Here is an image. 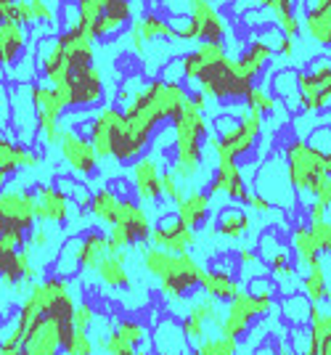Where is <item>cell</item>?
Here are the masks:
<instances>
[{
  "label": "cell",
  "mask_w": 331,
  "mask_h": 355,
  "mask_svg": "<svg viewBox=\"0 0 331 355\" xmlns=\"http://www.w3.org/2000/svg\"><path fill=\"white\" fill-rule=\"evenodd\" d=\"M249 215L239 207H226L220 215H217V234L226 239H241L247 231H249Z\"/></svg>",
  "instance_id": "cell-33"
},
{
  "label": "cell",
  "mask_w": 331,
  "mask_h": 355,
  "mask_svg": "<svg viewBox=\"0 0 331 355\" xmlns=\"http://www.w3.org/2000/svg\"><path fill=\"white\" fill-rule=\"evenodd\" d=\"M120 205H122V196L111 186H101L98 191H93V202H91V212L93 218L104 225H114L117 215H120Z\"/></svg>",
  "instance_id": "cell-30"
},
{
  "label": "cell",
  "mask_w": 331,
  "mask_h": 355,
  "mask_svg": "<svg viewBox=\"0 0 331 355\" xmlns=\"http://www.w3.org/2000/svg\"><path fill=\"white\" fill-rule=\"evenodd\" d=\"M35 167H40V157L32 148L0 135V191H3V186H6L11 173H16V170H35Z\"/></svg>",
  "instance_id": "cell-22"
},
{
  "label": "cell",
  "mask_w": 331,
  "mask_h": 355,
  "mask_svg": "<svg viewBox=\"0 0 331 355\" xmlns=\"http://www.w3.org/2000/svg\"><path fill=\"white\" fill-rule=\"evenodd\" d=\"M149 244L172 252V254H186L196 244V234L188 225H183L178 218H165V220H159V225H154Z\"/></svg>",
  "instance_id": "cell-20"
},
{
  "label": "cell",
  "mask_w": 331,
  "mask_h": 355,
  "mask_svg": "<svg viewBox=\"0 0 331 355\" xmlns=\"http://www.w3.org/2000/svg\"><path fill=\"white\" fill-rule=\"evenodd\" d=\"M286 173H289V183L294 186V191L316 196L318 189L323 186V180L329 178L326 154L310 144H305V141H294L286 148Z\"/></svg>",
  "instance_id": "cell-4"
},
{
  "label": "cell",
  "mask_w": 331,
  "mask_h": 355,
  "mask_svg": "<svg viewBox=\"0 0 331 355\" xmlns=\"http://www.w3.org/2000/svg\"><path fill=\"white\" fill-rule=\"evenodd\" d=\"M48 244H51V234H48V228L40 223V228H32L30 236H27V247H30L32 252L37 250H46Z\"/></svg>",
  "instance_id": "cell-49"
},
{
  "label": "cell",
  "mask_w": 331,
  "mask_h": 355,
  "mask_svg": "<svg viewBox=\"0 0 331 355\" xmlns=\"http://www.w3.org/2000/svg\"><path fill=\"white\" fill-rule=\"evenodd\" d=\"M77 244H80V236L66 239L61 244L59 257H56V266H53V273L61 276V279H75L80 270V257H77Z\"/></svg>",
  "instance_id": "cell-36"
},
{
  "label": "cell",
  "mask_w": 331,
  "mask_h": 355,
  "mask_svg": "<svg viewBox=\"0 0 331 355\" xmlns=\"http://www.w3.org/2000/svg\"><path fill=\"white\" fill-rule=\"evenodd\" d=\"M159 37L162 40H175L178 37V32L172 30V24L165 21V19H159V16H141L130 27V45H133V51L141 59H146V43L159 40Z\"/></svg>",
  "instance_id": "cell-21"
},
{
  "label": "cell",
  "mask_w": 331,
  "mask_h": 355,
  "mask_svg": "<svg viewBox=\"0 0 331 355\" xmlns=\"http://www.w3.org/2000/svg\"><path fill=\"white\" fill-rule=\"evenodd\" d=\"M307 218H310V223H313V220H326V207H323V205H318V202H313V205H310V215H307Z\"/></svg>",
  "instance_id": "cell-54"
},
{
  "label": "cell",
  "mask_w": 331,
  "mask_h": 355,
  "mask_svg": "<svg viewBox=\"0 0 331 355\" xmlns=\"http://www.w3.org/2000/svg\"><path fill=\"white\" fill-rule=\"evenodd\" d=\"M316 202L318 205H323V207H331V175L326 178V180H323V186L318 189Z\"/></svg>",
  "instance_id": "cell-51"
},
{
  "label": "cell",
  "mask_w": 331,
  "mask_h": 355,
  "mask_svg": "<svg viewBox=\"0 0 331 355\" xmlns=\"http://www.w3.org/2000/svg\"><path fill=\"white\" fill-rule=\"evenodd\" d=\"M72 331V315H43L24 329L21 355H64Z\"/></svg>",
  "instance_id": "cell-5"
},
{
  "label": "cell",
  "mask_w": 331,
  "mask_h": 355,
  "mask_svg": "<svg viewBox=\"0 0 331 355\" xmlns=\"http://www.w3.org/2000/svg\"><path fill=\"white\" fill-rule=\"evenodd\" d=\"M61 159L66 162V167L75 173L77 178H96L98 175V151L93 146L91 138H85L77 130H64L61 135Z\"/></svg>",
  "instance_id": "cell-16"
},
{
  "label": "cell",
  "mask_w": 331,
  "mask_h": 355,
  "mask_svg": "<svg viewBox=\"0 0 331 355\" xmlns=\"http://www.w3.org/2000/svg\"><path fill=\"white\" fill-rule=\"evenodd\" d=\"M220 324H223V311H220V302H215L210 297H194L186 311L181 315V329L186 334V340L191 347H199L202 342L210 337L212 329L220 331Z\"/></svg>",
  "instance_id": "cell-13"
},
{
  "label": "cell",
  "mask_w": 331,
  "mask_h": 355,
  "mask_svg": "<svg viewBox=\"0 0 331 355\" xmlns=\"http://www.w3.org/2000/svg\"><path fill=\"white\" fill-rule=\"evenodd\" d=\"M37 196V220L40 223H53V225H64V223L72 220L75 215V205L66 193L61 191L59 186H37L35 189Z\"/></svg>",
  "instance_id": "cell-19"
},
{
  "label": "cell",
  "mask_w": 331,
  "mask_h": 355,
  "mask_svg": "<svg viewBox=\"0 0 331 355\" xmlns=\"http://www.w3.org/2000/svg\"><path fill=\"white\" fill-rule=\"evenodd\" d=\"M202 292L210 297V300H215V302H233L236 297L244 292L241 289L239 279L231 273V270H223V268H212V270H207L204 268V276H202Z\"/></svg>",
  "instance_id": "cell-25"
},
{
  "label": "cell",
  "mask_w": 331,
  "mask_h": 355,
  "mask_svg": "<svg viewBox=\"0 0 331 355\" xmlns=\"http://www.w3.org/2000/svg\"><path fill=\"white\" fill-rule=\"evenodd\" d=\"M162 167L154 154H143L133 162V189H136L138 205H154L162 199Z\"/></svg>",
  "instance_id": "cell-18"
},
{
  "label": "cell",
  "mask_w": 331,
  "mask_h": 355,
  "mask_svg": "<svg viewBox=\"0 0 331 355\" xmlns=\"http://www.w3.org/2000/svg\"><path fill=\"white\" fill-rule=\"evenodd\" d=\"M310 231L318 244L321 254H331V223L329 220H313L310 223Z\"/></svg>",
  "instance_id": "cell-46"
},
{
  "label": "cell",
  "mask_w": 331,
  "mask_h": 355,
  "mask_svg": "<svg viewBox=\"0 0 331 355\" xmlns=\"http://www.w3.org/2000/svg\"><path fill=\"white\" fill-rule=\"evenodd\" d=\"M98 324V311L88 300H77L75 313H72V326L80 331H93V326Z\"/></svg>",
  "instance_id": "cell-42"
},
{
  "label": "cell",
  "mask_w": 331,
  "mask_h": 355,
  "mask_svg": "<svg viewBox=\"0 0 331 355\" xmlns=\"http://www.w3.org/2000/svg\"><path fill=\"white\" fill-rule=\"evenodd\" d=\"M210 207H212V196L207 191H186L175 202V218L188 225L191 231L202 228L207 218H210Z\"/></svg>",
  "instance_id": "cell-26"
},
{
  "label": "cell",
  "mask_w": 331,
  "mask_h": 355,
  "mask_svg": "<svg viewBox=\"0 0 331 355\" xmlns=\"http://www.w3.org/2000/svg\"><path fill=\"white\" fill-rule=\"evenodd\" d=\"M302 106L307 112H323L331 106V61L321 64L316 72L297 74Z\"/></svg>",
  "instance_id": "cell-17"
},
{
  "label": "cell",
  "mask_w": 331,
  "mask_h": 355,
  "mask_svg": "<svg viewBox=\"0 0 331 355\" xmlns=\"http://www.w3.org/2000/svg\"><path fill=\"white\" fill-rule=\"evenodd\" d=\"M154 355H156V353H154Z\"/></svg>",
  "instance_id": "cell-59"
},
{
  "label": "cell",
  "mask_w": 331,
  "mask_h": 355,
  "mask_svg": "<svg viewBox=\"0 0 331 355\" xmlns=\"http://www.w3.org/2000/svg\"><path fill=\"white\" fill-rule=\"evenodd\" d=\"M215 130H217V141L239 159L247 151H252L255 141L260 138V130H262V114L252 112L249 106H241L239 119H231L228 114H220L215 117Z\"/></svg>",
  "instance_id": "cell-7"
},
{
  "label": "cell",
  "mask_w": 331,
  "mask_h": 355,
  "mask_svg": "<svg viewBox=\"0 0 331 355\" xmlns=\"http://www.w3.org/2000/svg\"><path fill=\"white\" fill-rule=\"evenodd\" d=\"M120 0H77V14H80V30L93 32L96 21Z\"/></svg>",
  "instance_id": "cell-38"
},
{
  "label": "cell",
  "mask_w": 331,
  "mask_h": 355,
  "mask_svg": "<svg viewBox=\"0 0 331 355\" xmlns=\"http://www.w3.org/2000/svg\"><path fill=\"white\" fill-rule=\"evenodd\" d=\"M244 205H249V207L255 209V212H260V215H265V212H271L273 209V202L271 199H265L262 193H249Z\"/></svg>",
  "instance_id": "cell-50"
},
{
  "label": "cell",
  "mask_w": 331,
  "mask_h": 355,
  "mask_svg": "<svg viewBox=\"0 0 331 355\" xmlns=\"http://www.w3.org/2000/svg\"><path fill=\"white\" fill-rule=\"evenodd\" d=\"M151 347L156 355H186L191 345L186 340L181 324L175 318L165 315L151 329Z\"/></svg>",
  "instance_id": "cell-24"
},
{
  "label": "cell",
  "mask_w": 331,
  "mask_h": 355,
  "mask_svg": "<svg viewBox=\"0 0 331 355\" xmlns=\"http://www.w3.org/2000/svg\"><path fill=\"white\" fill-rule=\"evenodd\" d=\"M223 59H226L223 43H199V48H196L194 53H188V56L181 59L183 80H199L207 67H212V64H217V61Z\"/></svg>",
  "instance_id": "cell-29"
},
{
  "label": "cell",
  "mask_w": 331,
  "mask_h": 355,
  "mask_svg": "<svg viewBox=\"0 0 331 355\" xmlns=\"http://www.w3.org/2000/svg\"><path fill=\"white\" fill-rule=\"evenodd\" d=\"M247 106L257 112V114H271L273 109H276V98H273L268 90L262 88H252L247 93Z\"/></svg>",
  "instance_id": "cell-45"
},
{
  "label": "cell",
  "mask_w": 331,
  "mask_h": 355,
  "mask_svg": "<svg viewBox=\"0 0 331 355\" xmlns=\"http://www.w3.org/2000/svg\"><path fill=\"white\" fill-rule=\"evenodd\" d=\"M207 96L194 93L188 96V101L183 104L181 114L172 119V133H175V162L172 173L181 183H188L199 175L202 170V144L210 138L207 135Z\"/></svg>",
  "instance_id": "cell-2"
},
{
  "label": "cell",
  "mask_w": 331,
  "mask_h": 355,
  "mask_svg": "<svg viewBox=\"0 0 331 355\" xmlns=\"http://www.w3.org/2000/svg\"><path fill=\"white\" fill-rule=\"evenodd\" d=\"M30 11H32V24H53L56 14L51 8V3L46 0H30Z\"/></svg>",
  "instance_id": "cell-47"
},
{
  "label": "cell",
  "mask_w": 331,
  "mask_h": 355,
  "mask_svg": "<svg viewBox=\"0 0 331 355\" xmlns=\"http://www.w3.org/2000/svg\"><path fill=\"white\" fill-rule=\"evenodd\" d=\"M191 355H239V342L228 340L223 334L217 337H207L199 347H194Z\"/></svg>",
  "instance_id": "cell-40"
},
{
  "label": "cell",
  "mask_w": 331,
  "mask_h": 355,
  "mask_svg": "<svg viewBox=\"0 0 331 355\" xmlns=\"http://www.w3.org/2000/svg\"><path fill=\"white\" fill-rule=\"evenodd\" d=\"M93 276L109 292H125V289H130L133 286V276L127 270V250L111 252L109 257H104L101 266L93 270Z\"/></svg>",
  "instance_id": "cell-23"
},
{
  "label": "cell",
  "mask_w": 331,
  "mask_h": 355,
  "mask_svg": "<svg viewBox=\"0 0 331 355\" xmlns=\"http://www.w3.org/2000/svg\"><path fill=\"white\" fill-rule=\"evenodd\" d=\"M292 247H294V254H297V263L305 268H313L318 260V244L316 239H313V231H310V225H294L292 228Z\"/></svg>",
  "instance_id": "cell-31"
},
{
  "label": "cell",
  "mask_w": 331,
  "mask_h": 355,
  "mask_svg": "<svg viewBox=\"0 0 331 355\" xmlns=\"http://www.w3.org/2000/svg\"><path fill=\"white\" fill-rule=\"evenodd\" d=\"M127 19H130V3H127V0L114 3V6L96 21V27H93V32H91L93 40H101V37L114 35L117 30H122V24H127Z\"/></svg>",
  "instance_id": "cell-32"
},
{
  "label": "cell",
  "mask_w": 331,
  "mask_h": 355,
  "mask_svg": "<svg viewBox=\"0 0 331 355\" xmlns=\"http://www.w3.org/2000/svg\"><path fill=\"white\" fill-rule=\"evenodd\" d=\"M326 173H329V175H331V151H329V154H326Z\"/></svg>",
  "instance_id": "cell-55"
},
{
  "label": "cell",
  "mask_w": 331,
  "mask_h": 355,
  "mask_svg": "<svg viewBox=\"0 0 331 355\" xmlns=\"http://www.w3.org/2000/svg\"><path fill=\"white\" fill-rule=\"evenodd\" d=\"M98 347L106 355H125V353H141V350H154L151 347V329L136 315H122L114 318V324L109 331H101L98 337Z\"/></svg>",
  "instance_id": "cell-10"
},
{
  "label": "cell",
  "mask_w": 331,
  "mask_h": 355,
  "mask_svg": "<svg viewBox=\"0 0 331 355\" xmlns=\"http://www.w3.org/2000/svg\"><path fill=\"white\" fill-rule=\"evenodd\" d=\"M75 305L77 300L72 295V282L51 273V276L35 282L27 289V295L21 297V302H19V311H16L14 321L19 324L21 337H24V329L32 321H37L43 315H72Z\"/></svg>",
  "instance_id": "cell-3"
},
{
  "label": "cell",
  "mask_w": 331,
  "mask_h": 355,
  "mask_svg": "<svg viewBox=\"0 0 331 355\" xmlns=\"http://www.w3.org/2000/svg\"><path fill=\"white\" fill-rule=\"evenodd\" d=\"M125 355H154V350H141V353H125Z\"/></svg>",
  "instance_id": "cell-56"
},
{
  "label": "cell",
  "mask_w": 331,
  "mask_h": 355,
  "mask_svg": "<svg viewBox=\"0 0 331 355\" xmlns=\"http://www.w3.org/2000/svg\"><path fill=\"white\" fill-rule=\"evenodd\" d=\"M138 254H141L143 270L151 279H156L159 295L170 305H181L186 297H191L196 289H202L204 268L199 266L188 252L186 254H172V252L151 247V244H141Z\"/></svg>",
  "instance_id": "cell-1"
},
{
  "label": "cell",
  "mask_w": 331,
  "mask_h": 355,
  "mask_svg": "<svg viewBox=\"0 0 331 355\" xmlns=\"http://www.w3.org/2000/svg\"><path fill=\"white\" fill-rule=\"evenodd\" d=\"M21 329L14 318L0 329V355H21Z\"/></svg>",
  "instance_id": "cell-41"
},
{
  "label": "cell",
  "mask_w": 331,
  "mask_h": 355,
  "mask_svg": "<svg viewBox=\"0 0 331 355\" xmlns=\"http://www.w3.org/2000/svg\"><path fill=\"white\" fill-rule=\"evenodd\" d=\"M305 297L310 300V305H321V302H326V297H329V284H326V270L321 263H316L313 268H307V276H305Z\"/></svg>",
  "instance_id": "cell-37"
},
{
  "label": "cell",
  "mask_w": 331,
  "mask_h": 355,
  "mask_svg": "<svg viewBox=\"0 0 331 355\" xmlns=\"http://www.w3.org/2000/svg\"><path fill=\"white\" fill-rule=\"evenodd\" d=\"M196 83H199V88L207 98H217V101L247 98V93L252 90V83L239 69V59H228V56L207 67Z\"/></svg>",
  "instance_id": "cell-9"
},
{
  "label": "cell",
  "mask_w": 331,
  "mask_h": 355,
  "mask_svg": "<svg viewBox=\"0 0 331 355\" xmlns=\"http://www.w3.org/2000/svg\"><path fill=\"white\" fill-rule=\"evenodd\" d=\"M151 231H154V225H151L143 205H138V202L125 196L120 205V215H117V220L109 228L106 236H109L111 250L120 252V250H127V247L149 244Z\"/></svg>",
  "instance_id": "cell-8"
},
{
  "label": "cell",
  "mask_w": 331,
  "mask_h": 355,
  "mask_svg": "<svg viewBox=\"0 0 331 355\" xmlns=\"http://www.w3.org/2000/svg\"><path fill=\"white\" fill-rule=\"evenodd\" d=\"M276 21L281 24V30L286 32V37H294L300 32V24H297V16H294V3L292 0H273L271 6Z\"/></svg>",
  "instance_id": "cell-39"
},
{
  "label": "cell",
  "mask_w": 331,
  "mask_h": 355,
  "mask_svg": "<svg viewBox=\"0 0 331 355\" xmlns=\"http://www.w3.org/2000/svg\"><path fill=\"white\" fill-rule=\"evenodd\" d=\"M271 311H273V295H255V292L244 289L233 302H228L226 313H223V324H220L217 334H223L228 340L241 342L252 331V326L260 318H265Z\"/></svg>",
  "instance_id": "cell-6"
},
{
  "label": "cell",
  "mask_w": 331,
  "mask_h": 355,
  "mask_svg": "<svg viewBox=\"0 0 331 355\" xmlns=\"http://www.w3.org/2000/svg\"><path fill=\"white\" fill-rule=\"evenodd\" d=\"M307 32L318 43L331 45V3H316L307 14Z\"/></svg>",
  "instance_id": "cell-35"
},
{
  "label": "cell",
  "mask_w": 331,
  "mask_h": 355,
  "mask_svg": "<svg viewBox=\"0 0 331 355\" xmlns=\"http://www.w3.org/2000/svg\"><path fill=\"white\" fill-rule=\"evenodd\" d=\"M183 193L186 191L181 189V180L175 178V173H172V170H165V173H162V196L170 199V202H178Z\"/></svg>",
  "instance_id": "cell-48"
},
{
  "label": "cell",
  "mask_w": 331,
  "mask_h": 355,
  "mask_svg": "<svg viewBox=\"0 0 331 355\" xmlns=\"http://www.w3.org/2000/svg\"><path fill=\"white\" fill-rule=\"evenodd\" d=\"M111 244H109V236L101 234V231H88L85 236H80V244H77V257H80V270L82 273H91L101 266V260L111 254Z\"/></svg>",
  "instance_id": "cell-28"
},
{
  "label": "cell",
  "mask_w": 331,
  "mask_h": 355,
  "mask_svg": "<svg viewBox=\"0 0 331 355\" xmlns=\"http://www.w3.org/2000/svg\"><path fill=\"white\" fill-rule=\"evenodd\" d=\"M96 350H98V342L93 340L91 331H80V329H75L72 337H69V342H66L64 355H96Z\"/></svg>",
  "instance_id": "cell-43"
},
{
  "label": "cell",
  "mask_w": 331,
  "mask_h": 355,
  "mask_svg": "<svg viewBox=\"0 0 331 355\" xmlns=\"http://www.w3.org/2000/svg\"><path fill=\"white\" fill-rule=\"evenodd\" d=\"M27 48V32L24 24H19L14 19H0V64L6 69L16 67V61L21 59Z\"/></svg>",
  "instance_id": "cell-27"
},
{
  "label": "cell",
  "mask_w": 331,
  "mask_h": 355,
  "mask_svg": "<svg viewBox=\"0 0 331 355\" xmlns=\"http://www.w3.org/2000/svg\"><path fill=\"white\" fill-rule=\"evenodd\" d=\"M32 106H35V117H37V128L40 135L46 141V146H59L64 128H61V117L66 112L64 101L59 98V93L53 90V85H30Z\"/></svg>",
  "instance_id": "cell-12"
},
{
  "label": "cell",
  "mask_w": 331,
  "mask_h": 355,
  "mask_svg": "<svg viewBox=\"0 0 331 355\" xmlns=\"http://www.w3.org/2000/svg\"><path fill=\"white\" fill-rule=\"evenodd\" d=\"M278 53L286 56V59H292V56H294V43H292V37H281V43H278Z\"/></svg>",
  "instance_id": "cell-53"
},
{
  "label": "cell",
  "mask_w": 331,
  "mask_h": 355,
  "mask_svg": "<svg viewBox=\"0 0 331 355\" xmlns=\"http://www.w3.org/2000/svg\"><path fill=\"white\" fill-rule=\"evenodd\" d=\"M14 257H16V254H11V252H6V250H3V244H0V276H3V273H6L8 268H11V263H14Z\"/></svg>",
  "instance_id": "cell-52"
},
{
  "label": "cell",
  "mask_w": 331,
  "mask_h": 355,
  "mask_svg": "<svg viewBox=\"0 0 331 355\" xmlns=\"http://www.w3.org/2000/svg\"><path fill=\"white\" fill-rule=\"evenodd\" d=\"M310 300L307 297H286L284 300V315L286 321H294V324H302V321H310Z\"/></svg>",
  "instance_id": "cell-44"
},
{
  "label": "cell",
  "mask_w": 331,
  "mask_h": 355,
  "mask_svg": "<svg viewBox=\"0 0 331 355\" xmlns=\"http://www.w3.org/2000/svg\"><path fill=\"white\" fill-rule=\"evenodd\" d=\"M278 355H307V353H294V350H281Z\"/></svg>",
  "instance_id": "cell-57"
},
{
  "label": "cell",
  "mask_w": 331,
  "mask_h": 355,
  "mask_svg": "<svg viewBox=\"0 0 331 355\" xmlns=\"http://www.w3.org/2000/svg\"><path fill=\"white\" fill-rule=\"evenodd\" d=\"M273 56V48L271 45H265V43H252L244 53H241V59H239V69H241V74L252 83L257 74H260V69L268 64V59Z\"/></svg>",
  "instance_id": "cell-34"
},
{
  "label": "cell",
  "mask_w": 331,
  "mask_h": 355,
  "mask_svg": "<svg viewBox=\"0 0 331 355\" xmlns=\"http://www.w3.org/2000/svg\"><path fill=\"white\" fill-rule=\"evenodd\" d=\"M37 209V196L27 189H3L0 191V228H19V231H32L35 228V215Z\"/></svg>",
  "instance_id": "cell-15"
},
{
  "label": "cell",
  "mask_w": 331,
  "mask_h": 355,
  "mask_svg": "<svg viewBox=\"0 0 331 355\" xmlns=\"http://www.w3.org/2000/svg\"><path fill=\"white\" fill-rule=\"evenodd\" d=\"M316 3H331V0H316Z\"/></svg>",
  "instance_id": "cell-58"
},
{
  "label": "cell",
  "mask_w": 331,
  "mask_h": 355,
  "mask_svg": "<svg viewBox=\"0 0 331 355\" xmlns=\"http://www.w3.org/2000/svg\"><path fill=\"white\" fill-rule=\"evenodd\" d=\"M210 146L215 151V157H217V173H215V180L210 183V189L207 193L215 196V193H226L228 199H236V202H247V183H244V178H241V170L239 164H236V157L228 151L215 135L210 138Z\"/></svg>",
  "instance_id": "cell-14"
},
{
  "label": "cell",
  "mask_w": 331,
  "mask_h": 355,
  "mask_svg": "<svg viewBox=\"0 0 331 355\" xmlns=\"http://www.w3.org/2000/svg\"><path fill=\"white\" fill-rule=\"evenodd\" d=\"M181 40H196V43H220L226 35V24L217 16L210 0H191V16L170 21Z\"/></svg>",
  "instance_id": "cell-11"
}]
</instances>
